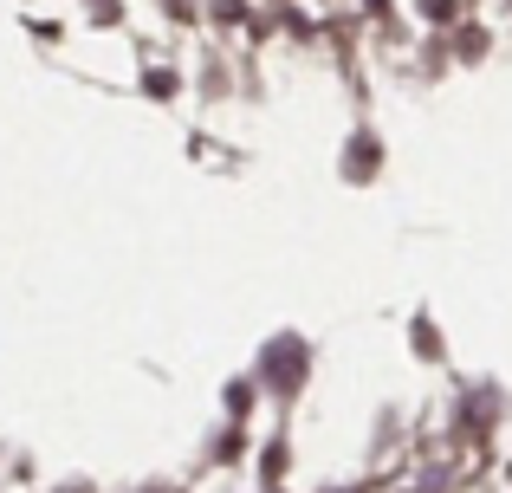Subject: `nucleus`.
<instances>
[]
</instances>
